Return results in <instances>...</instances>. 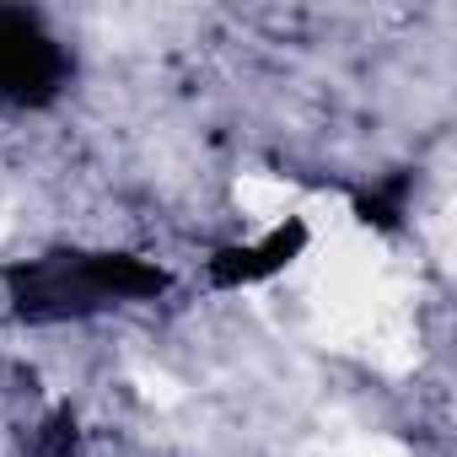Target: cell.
I'll use <instances>...</instances> for the list:
<instances>
[{
    "instance_id": "1",
    "label": "cell",
    "mask_w": 457,
    "mask_h": 457,
    "mask_svg": "<svg viewBox=\"0 0 457 457\" xmlns=\"http://www.w3.org/2000/svg\"><path fill=\"white\" fill-rule=\"evenodd\" d=\"M71 76V60L60 38L33 12L0 6V103L6 108H44L60 97Z\"/></svg>"
}]
</instances>
